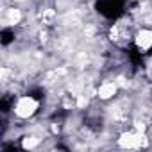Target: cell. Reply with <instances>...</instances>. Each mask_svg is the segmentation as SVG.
Wrapping results in <instances>:
<instances>
[{
  "label": "cell",
  "instance_id": "cell-1",
  "mask_svg": "<svg viewBox=\"0 0 152 152\" xmlns=\"http://www.w3.org/2000/svg\"><path fill=\"white\" fill-rule=\"evenodd\" d=\"M38 109V102L32 99V97H22L16 106H15V113L20 116V118H29L36 113Z\"/></svg>",
  "mask_w": 152,
  "mask_h": 152
},
{
  "label": "cell",
  "instance_id": "cell-2",
  "mask_svg": "<svg viewBox=\"0 0 152 152\" xmlns=\"http://www.w3.org/2000/svg\"><path fill=\"white\" fill-rule=\"evenodd\" d=\"M145 143L147 140L143 132H125L118 140V145L124 148H140V147H145Z\"/></svg>",
  "mask_w": 152,
  "mask_h": 152
},
{
  "label": "cell",
  "instance_id": "cell-3",
  "mask_svg": "<svg viewBox=\"0 0 152 152\" xmlns=\"http://www.w3.org/2000/svg\"><path fill=\"white\" fill-rule=\"evenodd\" d=\"M136 45L141 48V50H148L152 47V31H140L138 36H136Z\"/></svg>",
  "mask_w": 152,
  "mask_h": 152
},
{
  "label": "cell",
  "instance_id": "cell-4",
  "mask_svg": "<svg viewBox=\"0 0 152 152\" xmlns=\"http://www.w3.org/2000/svg\"><path fill=\"white\" fill-rule=\"evenodd\" d=\"M116 84L115 83H106V84H102L100 88H99V97L100 99H111L115 93H116Z\"/></svg>",
  "mask_w": 152,
  "mask_h": 152
},
{
  "label": "cell",
  "instance_id": "cell-5",
  "mask_svg": "<svg viewBox=\"0 0 152 152\" xmlns=\"http://www.w3.org/2000/svg\"><path fill=\"white\" fill-rule=\"evenodd\" d=\"M36 145H38V138H34V136L23 140V147H25V148H32V147H36Z\"/></svg>",
  "mask_w": 152,
  "mask_h": 152
},
{
  "label": "cell",
  "instance_id": "cell-6",
  "mask_svg": "<svg viewBox=\"0 0 152 152\" xmlns=\"http://www.w3.org/2000/svg\"><path fill=\"white\" fill-rule=\"evenodd\" d=\"M9 18H11V22H13V23H18V22H20V11H16V9H11V13H9Z\"/></svg>",
  "mask_w": 152,
  "mask_h": 152
},
{
  "label": "cell",
  "instance_id": "cell-7",
  "mask_svg": "<svg viewBox=\"0 0 152 152\" xmlns=\"http://www.w3.org/2000/svg\"><path fill=\"white\" fill-rule=\"evenodd\" d=\"M86 102H88V100H86V97H81L77 104H79V107H83V106H86Z\"/></svg>",
  "mask_w": 152,
  "mask_h": 152
}]
</instances>
